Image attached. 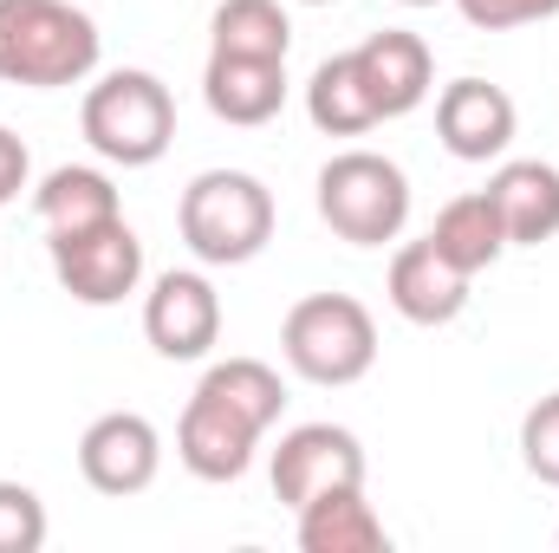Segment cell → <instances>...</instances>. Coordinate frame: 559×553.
<instances>
[{
	"instance_id": "3",
	"label": "cell",
	"mask_w": 559,
	"mask_h": 553,
	"mask_svg": "<svg viewBox=\"0 0 559 553\" xmlns=\"http://www.w3.org/2000/svg\"><path fill=\"white\" fill-rule=\"evenodd\" d=\"M79 131H85V143H92L105 163H118V169H150V163L176 143V98H169V85H163L156 72H138V66L105 72V79L85 92V105H79Z\"/></svg>"
},
{
	"instance_id": "16",
	"label": "cell",
	"mask_w": 559,
	"mask_h": 553,
	"mask_svg": "<svg viewBox=\"0 0 559 553\" xmlns=\"http://www.w3.org/2000/svg\"><path fill=\"white\" fill-rule=\"evenodd\" d=\"M299 515V548L306 553H384L391 534H384V515L365 502V482L358 489H325L312 495Z\"/></svg>"
},
{
	"instance_id": "15",
	"label": "cell",
	"mask_w": 559,
	"mask_h": 553,
	"mask_svg": "<svg viewBox=\"0 0 559 553\" xmlns=\"http://www.w3.org/2000/svg\"><path fill=\"white\" fill-rule=\"evenodd\" d=\"M202 98L222 125H274L286 105V59H235V52H209L202 72Z\"/></svg>"
},
{
	"instance_id": "1",
	"label": "cell",
	"mask_w": 559,
	"mask_h": 553,
	"mask_svg": "<svg viewBox=\"0 0 559 553\" xmlns=\"http://www.w3.org/2000/svg\"><path fill=\"white\" fill-rule=\"evenodd\" d=\"M105 33L72 0H0V85L59 92L98 72Z\"/></svg>"
},
{
	"instance_id": "17",
	"label": "cell",
	"mask_w": 559,
	"mask_h": 553,
	"mask_svg": "<svg viewBox=\"0 0 559 553\" xmlns=\"http://www.w3.org/2000/svg\"><path fill=\"white\" fill-rule=\"evenodd\" d=\"M33 209L46 222V235H72V228H98V222H118L124 202H118V183L92 163H59L39 189H33Z\"/></svg>"
},
{
	"instance_id": "20",
	"label": "cell",
	"mask_w": 559,
	"mask_h": 553,
	"mask_svg": "<svg viewBox=\"0 0 559 553\" xmlns=\"http://www.w3.org/2000/svg\"><path fill=\"white\" fill-rule=\"evenodd\" d=\"M195 391L215 398V404H228L235 416H248L254 430H274L280 411H286V385H280V372L267 358H222V365L202 372Z\"/></svg>"
},
{
	"instance_id": "28",
	"label": "cell",
	"mask_w": 559,
	"mask_h": 553,
	"mask_svg": "<svg viewBox=\"0 0 559 553\" xmlns=\"http://www.w3.org/2000/svg\"><path fill=\"white\" fill-rule=\"evenodd\" d=\"M554 541H559V534H554Z\"/></svg>"
},
{
	"instance_id": "2",
	"label": "cell",
	"mask_w": 559,
	"mask_h": 553,
	"mask_svg": "<svg viewBox=\"0 0 559 553\" xmlns=\"http://www.w3.org/2000/svg\"><path fill=\"white\" fill-rule=\"evenodd\" d=\"M176 228L202 268H241L274 242V189L248 169H202L176 202Z\"/></svg>"
},
{
	"instance_id": "13",
	"label": "cell",
	"mask_w": 559,
	"mask_h": 553,
	"mask_svg": "<svg viewBox=\"0 0 559 553\" xmlns=\"http://www.w3.org/2000/svg\"><path fill=\"white\" fill-rule=\"evenodd\" d=\"M488 202L508 228V248H540L559 235V169L540 156H508L488 176Z\"/></svg>"
},
{
	"instance_id": "6",
	"label": "cell",
	"mask_w": 559,
	"mask_h": 553,
	"mask_svg": "<svg viewBox=\"0 0 559 553\" xmlns=\"http://www.w3.org/2000/svg\"><path fill=\"white\" fill-rule=\"evenodd\" d=\"M46 255H52L59 286L79 306H118V299L138 293V280H143V242L124 215L118 222H98V228L46 235Z\"/></svg>"
},
{
	"instance_id": "24",
	"label": "cell",
	"mask_w": 559,
	"mask_h": 553,
	"mask_svg": "<svg viewBox=\"0 0 559 553\" xmlns=\"http://www.w3.org/2000/svg\"><path fill=\"white\" fill-rule=\"evenodd\" d=\"M455 13L481 33H508V26H540L554 20L559 0H455Z\"/></svg>"
},
{
	"instance_id": "14",
	"label": "cell",
	"mask_w": 559,
	"mask_h": 553,
	"mask_svg": "<svg viewBox=\"0 0 559 553\" xmlns=\"http://www.w3.org/2000/svg\"><path fill=\"white\" fill-rule=\"evenodd\" d=\"M384 293H391V306H397L411 326H449V319H462V306H468V274L449 268V261L436 255V242L423 235V242H404V248L391 255Z\"/></svg>"
},
{
	"instance_id": "27",
	"label": "cell",
	"mask_w": 559,
	"mask_h": 553,
	"mask_svg": "<svg viewBox=\"0 0 559 553\" xmlns=\"http://www.w3.org/2000/svg\"><path fill=\"white\" fill-rule=\"evenodd\" d=\"M299 7H332V0H299Z\"/></svg>"
},
{
	"instance_id": "21",
	"label": "cell",
	"mask_w": 559,
	"mask_h": 553,
	"mask_svg": "<svg viewBox=\"0 0 559 553\" xmlns=\"http://www.w3.org/2000/svg\"><path fill=\"white\" fill-rule=\"evenodd\" d=\"M209 33H215L209 52H235V59H286L293 52V20L280 0H222Z\"/></svg>"
},
{
	"instance_id": "12",
	"label": "cell",
	"mask_w": 559,
	"mask_h": 553,
	"mask_svg": "<svg viewBox=\"0 0 559 553\" xmlns=\"http://www.w3.org/2000/svg\"><path fill=\"white\" fill-rule=\"evenodd\" d=\"M352 59H358V72H365V92H371L378 118H411L423 98H429V85H436L429 46H423L417 33H404V26L371 33Z\"/></svg>"
},
{
	"instance_id": "26",
	"label": "cell",
	"mask_w": 559,
	"mask_h": 553,
	"mask_svg": "<svg viewBox=\"0 0 559 553\" xmlns=\"http://www.w3.org/2000/svg\"><path fill=\"white\" fill-rule=\"evenodd\" d=\"M397 7H436V0H397Z\"/></svg>"
},
{
	"instance_id": "8",
	"label": "cell",
	"mask_w": 559,
	"mask_h": 553,
	"mask_svg": "<svg viewBox=\"0 0 559 553\" xmlns=\"http://www.w3.org/2000/svg\"><path fill=\"white\" fill-rule=\"evenodd\" d=\"M365 482V443L345 423H299L274 449V495L286 508H306L325 489H358Z\"/></svg>"
},
{
	"instance_id": "10",
	"label": "cell",
	"mask_w": 559,
	"mask_h": 553,
	"mask_svg": "<svg viewBox=\"0 0 559 553\" xmlns=\"http://www.w3.org/2000/svg\"><path fill=\"white\" fill-rule=\"evenodd\" d=\"M514 131H521V111H514V98L501 85H488V79L442 85V98H436V138H442V150L455 163H495V156H508Z\"/></svg>"
},
{
	"instance_id": "19",
	"label": "cell",
	"mask_w": 559,
	"mask_h": 553,
	"mask_svg": "<svg viewBox=\"0 0 559 553\" xmlns=\"http://www.w3.org/2000/svg\"><path fill=\"white\" fill-rule=\"evenodd\" d=\"M306 118H312L325 138H365V131L384 125L378 105H371V92H365V72H358L352 52H332V59L306 79Z\"/></svg>"
},
{
	"instance_id": "11",
	"label": "cell",
	"mask_w": 559,
	"mask_h": 553,
	"mask_svg": "<svg viewBox=\"0 0 559 553\" xmlns=\"http://www.w3.org/2000/svg\"><path fill=\"white\" fill-rule=\"evenodd\" d=\"M261 436L267 430H254L248 416H235L228 404H215V398L195 391L182 423H176V456L202 482H241L248 462H254V449H261Z\"/></svg>"
},
{
	"instance_id": "5",
	"label": "cell",
	"mask_w": 559,
	"mask_h": 553,
	"mask_svg": "<svg viewBox=\"0 0 559 553\" xmlns=\"http://www.w3.org/2000/svg\"><path fill=\"white\" fill-rule=\"evenodd\" d=\"M280 352L306 385H358L378 365V319L352 293H306L280 326Z\"/></svg>"
},
{
	"instance_id": "7",
	"label": "cell",
	"mask_w": 559,
	"mask_h": 553,
	"mask_svg": "<svg viewBox=\"0 0 559 553\" xmlns=\"http://www.w3.org/2000/svg\"><path fill=\"white\" fill-rule=\"evenodd\" d=\"M143 339H150L156 358H169V365L209 358L215 339H222V293H215V280L195 274V268L156 274V286L143 293Z\"/></svg>"
},
{
	"instance_id": "9",
	"label": "cell",
	"mask_w": 559,
	"mask_h": 553,
	"mask_svg": "<svg viewBox=\"0 0 559 553\" xmlns=\"http://www.w3.org/2000/svg\"><path fill=\"white\" fill-rule=\"evenodd\" d=\"M163 469V436L143 411H105L85 423L79 436V475L98 489V495H143Z\"/></svg>"
},
{
	"instance_id": "18",
	"label": "cell",
	"mask_w": 559,
	"mask_h": 553,
	"mask_svg": "<svg viewBox=\"0 0 559 553\" xmlns=\"http://www.w3.org/2000/svg\"><path fill=\"white\" fill-rule=\"evenodd\" d=\"M429 242H436V255H442L449 268H462L468 280L488 274V268L508 255V228H501V215H495L488 189H475V196H455V202L436 215Z\"/></svg>"
},
{
	"instance_id": "22",
	"label": "cell",
	"mask_w": 559,
	"mask_h": 553,
	"mask_svg": "<svg viewBox=\"0 0 559 553\" xmlns=\"http://www.w3.org/2000/svg\"><path fill=\"white\" fill-rule=\"evenodd\" d=\"M46 528V502L26 482H0V553H39Z\"/></svg>"
},
{
	"instance_id": "25",
	"label": "cell",
	"mask_w": 559,
	"mask_h": 553,
	"mask_svg": "<svg viewBox=\"0 0 559 553\" xmlns=\"http://www.w3.org/2000/svg\"><path fill=\"white\" fill-rule=\"evenodd\" d=\"M26 176H33V156H26V143L0 125V209H7V202L26 189Z\"/></svg>"
},
{
	"instance_id": "4",
	"label": "cell",
	"mask_w": 559,
	"mask_h": 553,
	"mask_svg": "<svg viewBox=\"0 0 559 553\" xmlns=\"http://www.w3.org/2000/svg\"><path fill=\"white\" fill-rule=\"evenodd\" d=\"M319 222L352 248H384L411 222V176L378 150H338L319 169Z\"/></svg>"
},
{
	"instance_id": "23",
	"label": "cell",
	"mask_w": 559,
	"mask_h": 553,
	"mask_svg": "<svg viewBox=\"0 0 559 553\" xmlns=\"http://www.w3.org/2000/svg\"><path fill=\"white\" fill-rule=\"evenodd\" d=\"M521 462L534 482L559 489V391H547L534 411L521 416Z\"/></svg>"
}]
</instances>
